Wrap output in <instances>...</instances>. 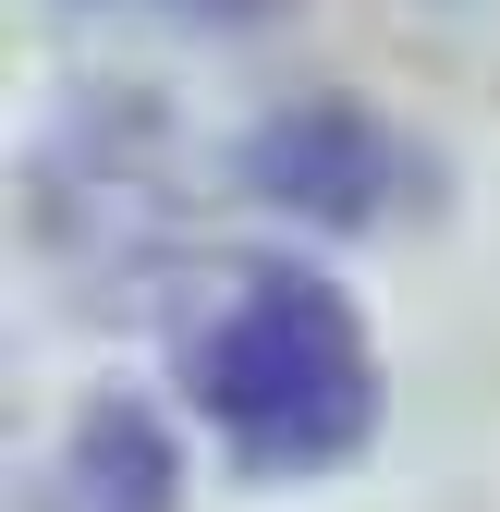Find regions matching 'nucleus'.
I'll use <instances>...</instances> for the list:
<instances>
[{"label":"nucleus","mask_w":500,"mask_h":512,"mask_svg":"<svg viewBox=\"0 0 500 512\" xmlns=\"http://www.w3.org/2000/svg\"><path fill=\"white\" fill-rule=\"evenodd\" d=\"M183 391L208 403L220 452L244 476H330L379 439V354L342 281L318 269H244L232 305L196 330Z\"/></svg>","instance_id":"obj_1"},{"label":"nucleus","mask_w":500,"mask_h":512,"mask_svg":"<svg viewBox=\"0 0 500 512\" xmlns=\"http://www.w3.org/2000/svg\"><path fill=\"white\" fill-rule=\"evenodd\" d=\"M244 183H257L269 208H293V220L354 232V220H379L403 183H415V159H403L391 122H366L354 98H305V110H269V122H257Z\"/></svg>","instance_id":"obj_2"},{"label":"nucleus","mask_w":500,"mask_h":512,"mask_svg":"<svg viewBox=\"0 0 500 512\" xmlns=\"http://www.w3.org/2000/svg\"><path fill=\"white\" fill-rule=\"evenodd\" d=\"M49 512H171V439L135 403H98L49 464Z\"/></svg>","instance_id":"obj_3"},{"label":"nucleus","mask_w":500,"mask_h":512,"mask_svg":"<svg viewBox=\"0 0 500 512\" xmlns=\"http://www.w3.org/2000/svg\"><path fill=\"white\" fill-rule=\"evenodd\" d=\"M159 13H269V0H159Z\"/></svg>","instance_id":"obj_4"}]
</instances>
